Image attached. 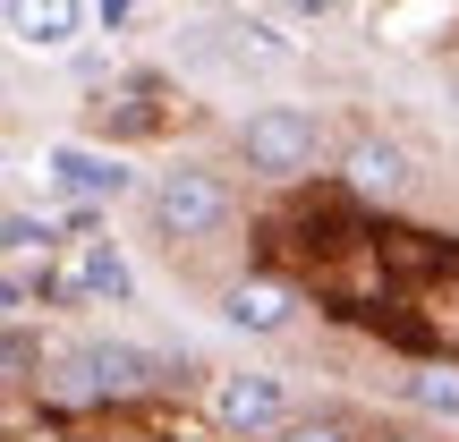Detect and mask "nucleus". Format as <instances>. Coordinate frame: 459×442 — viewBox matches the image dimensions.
I'll return each mask as SVG.
<instances>
[{
	"label": "nucleus",
	"instance_id": "5",
	"mask_svg": "<svg viewBox=\"0 0 459 442\" xmlns=\"http://www.w3.org/2000/svg\"><path fill=\"white\" fill-rule=\"evenodd\" d=\"M43 170H51V187H60L68 204H102V213H111L119 196H136V170L119 162V153H102V145H77V136H60V145L43 153Z\"/></svg>",
	"mask_w": 459,
	"mask_h": 442
},
{
	"label": "nucleus",
	"instance_id": "11",
	"mask_svg": "<svg viewBox=\"0 0 459 442\" xmlns=\"http://www.w3.org/2000/svg\"><path fill=\"white\" fill-rule=\"evenodd\" d=\"M400 392H409L426 417H459V366H417V375L400 383Z\"/></svg>",
	"mask_w": 459,
	"mask_h": 442
},
{
	"label": "nucleus",
	"instance_id": "8",
	"mask_svg": "<svg viewBox=\"0 0 459 442\" xmlns=\"http://www.w3.org/2000/svg\"><path fill=\"white\" fill-rule=\"evenodd\" d=\"M341 179H349V196H358V204H392L400 187H409V153L383 145V136H358L349 162H341Z\"/></svg>",
	"mask_w": 459,
	"mask_h": 442
},
{
	"label": "nucleus",
	"instance_id": "13",
	"mask_svg": "<svg viewBox=\"0 0 459 442\" xmlns=\"http://www.w3.org/2000/svg\"><path fill=\"white\" fill-rule=\"evenodd\" d=\"M43 383V349H34V324H9V392H34Z\"/></svg>",
	"mask_w": 459,
	"mask_h": 442
},
{
	"label": "nucleus",
	"instance_id": "7",
	"mask_svg": "<svg viewBox=\"0 0 459 442\" xmlns=\"http://www.w3.org/2000/svg\"><path fill=\"white\" fill-rule=\"evenodd\" d=\"M221 324L273 341V332L298 324V290H290V281H264V273H255V281H230V290H221Z\"/></svg>",
	"mask_w": 459,
	"mask_h": 442
},
{
	"label": "nucleus",
	"instance_id": "10",
	"mask_svg": "<svg viewBox=\"0 0 459 442\" xmlns=\"http://www.w3.org/2000/svg\"><path fill=\"white\" fill-rule=\"evenodd\" d=\"M60 238H68V213H26V204H9V221H0V247H9V256H51Z\"/></svg>",
	"mask_w": 459,
	"mask_h": 442
},
{
	"label": "nucleus",
	"instance_id": "2",
	"mask_svg": "<svg viewBox=\"0 0 459 442\" xmlns=\"http://www.w3.org/2000/svg\"><path fill=\"white\" fill-rule=\"evenodd\" d=\"M315 153H324V119H315L307 102H264V111L238 119V162L255 170V179H273V187L307 179Z\"/></svg>",
	"mask_w": 459,
	"mask_h": 442
},
{
	"label": "nucleus",
	"instance_id": "9",
	"mask_svg": "<svg viewBox=\"0 0 459 442\" xmlns=\"http://www.w3.org/2000/svg\"><path fill=\"white\" fill-rule=\"evenodd\" d=\"M9 34L26 51H68L85 34V0H9Z\"/></svg>",
	"mask_w": 459,
	"mask_h": 442
},
{
	"label": "nucleus",
	"instance_id": "4",
	"mask_svg": "<svg viewBox=\"0 0 459 442\" xmlns=\"http://www.w3.org/2000/svg\"><path fill=\"white\" fill-rule=\"evenodd\" d=\"M162 383V358L136 341H77V358H68V392L77 400H136Z\"/></svg>",
	"mask_w": 459,
	"mask_h": 442
},
{
	"label": "nucleus",
	"instance_id": "16",
	"mask_svg": "<svg viewBox=\"0 0 459 442\" xmlns=\"http://www.w3.org/2000/svg\"><path fill=\"white\" fill-rule=\"evenodd\" d=\"M94 9H102V26H119V17H128L136 0H94Z\"/></svg>",
	"mask_w": 459,
	"mask_h": 442
},
{
	"label": "nucleus",
	"instance_id": "6",
	"mask_svg": "<svg viewBox=\"0 0 459 442\" xmlns=\"http://www.w3.org/2000/svg\"><path fill=\"white\" fill-rule=\"evenodd\" d=\"M213 426L221 434H247V442H264V434H281L290 426V392H281V375H213Z\"/></svg>",
	"mask_w": 459,
	"mask_h": 442
},
{
	"label": "nucleus",
	"instance_id": "15",
	"mask_svg": "<svg viewBox=\"0 0 459 442\" xmlns=\"http://www.w3.org/2000/svg\"><path fill=\"white\" fill-rule=\"evenodd\" d=\"M366 442H434V434H426V426H375Z\"/></svg>",
	"mask_w": 459,
	"mask_h": 442
},
{
	"label": "nucleus",
	"instance_id": "1",
	"mask_svg": "<svg viewBox=\"0 0 459 442\" xmlns=\"http://www.w3.org/2000/svg\"><path fill=\"white\" fill-rule=\"evenodd\" d=\"M230 213H238V187H230L221 170H196V162L162 170V179L145 187V221H153V238H170V247H196V238H213V230H230Z\"/></svg>",
	"mask_w": 459,
	"mask_h": 442
},
{
	"label": "nucleus",
	"instance_id": "3",
	"mask_svg": "<svg viewBox=\"0 0 459 442\" xmlns=\"http://www.w3.org/2000/svg\"><path fill=\"white\" fill-rule=\"evenodd\" d=\"M51 307H128L136 298V264L119 238H102V230H85V238H68V256L51 264Z\"/></svg>",
	"mask_w": 459,
	"mask_h": 442
},
{
	"label": "nucleus",
	"instance_id": "14",
	"mask_svg": "<svg viewBox=\"0 0 459 442\" xmlns=\"http://www.w3.org/2000/svg\"><path fill=\"white\" fill-rule=\"evenodd\" d=\"M281 9H290L298 26H324V17H341V0H281Z\"/></svg>",
	"mask_w": 459,
	"mask_h": 442
},
{
	"label": "nucleus",
	"instance_id": "12",
	"mask_svg": "<svg viewBox=\"0 0 459 442\" xmlns=\"http://www.w3.org/2000/svg\"><path fill=\"white\" fill-rule=\"evenodd\" d=\"M281 442H366V434H358V417L324 409V417H290V426H281Z\"/></svg>",
	"mask_w": 459,
	"mask_h": 442
}]
</instances>
